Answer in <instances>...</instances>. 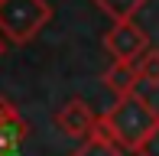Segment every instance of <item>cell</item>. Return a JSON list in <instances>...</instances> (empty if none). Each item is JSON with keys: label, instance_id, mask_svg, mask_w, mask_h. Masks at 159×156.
<instances>
[{"label": "cell", "instance_id": "6da1fadb", "mask_svg": "<svg viewBox=\"0 0 159 156\" xmlns=\"http://www.w3.org/2000/svg\"><path fill=\"white\" fill-rule=\"evenodd\" d=\"M159 127V111L146 101L143 94H127L117 98L104 114L98 117V130H104L117 146L127 153H136Z\"/></svg>", "mask_w": 159, "mask_h": 156}, {"label": "cell", "instance_id": "7a4b0ae2", "mask_svg": "<svg viewBox=\"0 0 159 156\" xmlns=\"http://www.w3.org/2000/svg\"><path fill=\"white\" fill-rule=\"evenodd\" d=\"M49 20L52 7L46 0H0V33L16 46L36 39Z\"/></svg>", "mask_w": 159, "mask_h": 156}, {"label": "cell", "instance_id": "3957f363", "mask_svg": "<svg viewBox=\"0 0 159 156\" xmlns=\"http://www.w3.org/2000/svg\"><path fill=\"white\" fill-rule=\"evenodd\" d=\"M104 49L114 55V62H136L149 49V36L133 20H124V23H114L104 33Z\"/></svg>", "mask_w": 159, "mask_h": 156}, {"label": "cell", "instance_id": "277c9868", "mask_svg": "<svg viewBox=\"0 0 159 156\" xmlns=\"http://www.w3.org/2000/svg\"><path fill=\"white\" fill-rule=\"evenodd\" d=\"M55 124H59V130L65 133V137L88 140L91 133H94V127H98V117H94V111H91L81 98H71V101H65L62 108H59Z\"/></svg>", "mask_w": 159, "mask_h": 156}, {"label": "cell", "instance_id": "5b68a950", "mask_svg": "<svg viewBox=\"0 0 159 156\" xmlns=\"http://www.w3.org/2000/svg\"><path fill=\"white\" fill-rule=\"evenodd\" d=\"M26 133H30V124L16 114V108L7 98H0V156H16Z\"/></svg>", "mask_w": 159, "mask_h": 156}, {"label": "cell", "instance_id": "8992f818", "mask_svg": "<svg viewBox=\"0 0 159 156\" xmlns=\"http://www.w3.org/2000/svg\"><path fill=\"white\" fill-rule=\"evenodd\" d=\"M104 85H107V88H111L117 98L136 94V85H140L136 65H133V62H114V65L104 72Z\"/></svg>", "mask_w": 159, "mask_h": 156}, {"label": "cell", "instance_id": "52a82bcc", "mask_svg": "<svg viewBox=\"0 0 159 156\" xmlns=\"http://www.w3.org/2000/svg\"><path fill=\"white\" fill-rule=\"evenodd\" d=\"M124 153H127L124 146H117L104 130H98V127H94V133H91L88 140L78 143V150H71V156H124Z\"/></svg>", "mask_w": 159, "mask_h": 156}, {"label": "cell", "instance_id": "ba28073f", "mask_svg": "<svg viewBox=\"0 0 159 156\" xmlns=\"http://www.w3.org/2000/svg\"><path fill=\"white\" fill-rule=\"evenodd\" d=\"M91 3L101 7L114 23H124V20H133V13L140 7H146V0H91Z\"/></svg>", "mask_w": 159, "mask_h": 156}, {"label": "cell", "instance_id": "9c48e42d", "mask_svg": "<svg viewBox=\"0 0 159 156\" xmlns=\"http://www.w3.org/2000/svg\"><path fill=\"white\" fill-rule=\"evenodd\" d=\"M133 65H136V75H140V85H146V88H159V49L149 46Z\"/></svg>", "mask_w": 159, "mask_h": 156}, {"label": "cell", "instance_id": "30bf717a", "mask_svg": "<svg viewBox=\"0 0 159 156\" xmlns=\"http://www.w3.org/2000/svg\"><path fill=\"white\" fill-rule=\"evenodd\" d=\"M136 156H159V127L149 133V140H146V143L136 150Z\"/></svg>", "mask_w": 159, "mask_h": 156}, {"label": "cell", "instance_id": "8fae6325", "mask_svg": "<svg viewBox=\"0 0 159 156\" xmlns=\"http://www.w3.org/2000/svg\"><path fill=\"white\" fill-rule=\"evenodd\" d=\"M3 52H7V46H3V39H0V55H3Z\"/></svg>", "mask_w": 159, "mask_h": 156}]
</instances>
